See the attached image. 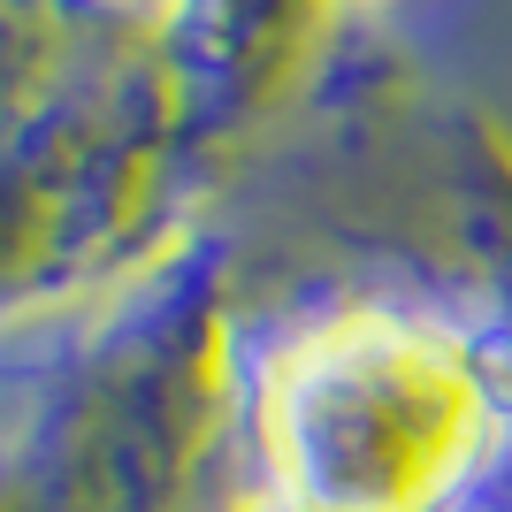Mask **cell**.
I'll use <instances>...</instances> for the list:
<instances>
[{
	"mask_svg": "<svg viewBox=\"0 0 512 512\" xmlns=\"http://www.w3.org/2000/svg\"><path fill=\"white\" fill-rule=\"evenodd\" d=\"M184 146L161 23L130 0H0V321L138 253Z\"/></svg>",
	"mask_w": 512,
	"mask_h": 512,
	"instance_id": "1",
	"label": "cell"
},
{
	"mask_svg": "<svg viewBox=\"0 0 512 512\" xmlns=\"http://www.w3.org/2000/svg\"><path fill=\"white\" fill-rule=\"evenodd\" d=\"M207 291L176 260L85 337L0 352V512H192Z\"/></svg>",
	"mask_w": 512,
	"mask_h": 512,
	"instance_id": "2",
	"label": "cell"
},
{
	"mask_svg": "<svg viewBox=\"0 0 512 512\" xmlns=\"http://www.w3.org/2000/svg\"><path fill=\"white\" fill-rule=\"evenodd\" d=\"M482 451V383L451 344L329 321L283 344L253 390L268 512H436Z\"/></svg>",
	"mask_w": 512,
	"mask_h": 512,
	"instance_id": "3",
	"label": "cell"
},
{
	"mask_svg": "<svg viewBox=\"0 0 512 512\" xmlns=\"http://www.w3.org/2000/svg\"><path fill=\"white\" fill-rule=\"evenodd\" d=\"M306 39V0H176L161 23L184 138H222L253 107L276 100Z\"/></svg>",
	"mask_w": 512,
	"mask_h": 512,
	"instance_id": "4",
	"label": "cell"
}]
</instances>
